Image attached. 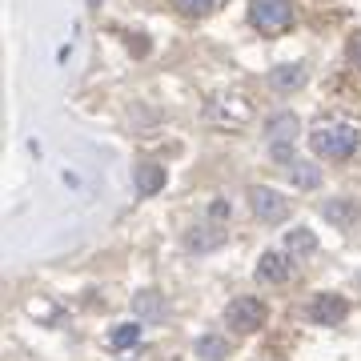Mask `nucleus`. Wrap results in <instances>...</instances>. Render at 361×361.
Wrapping results in <instances>:
<instances>
[{
  "mask_svg": "<svg viewBox=\"0 0 361 361\" xmlns=\"http://www.w3.org/2000/svg\"><path fill=\"white\" fill-rule=\"evenodd\" d=\"M313 157H329V161H349L361 149V129L349 121H325L310 133Z\"/></svg>",
  "mask_w": 361,
  "mask_h": 361,
  "instance_id": "obj_1",
  "label": "nucleus"
},
{
  "mask_svg": "<svg viewBox=\"0 0 361 361\" xmlns=\"http://www.w3.org/2000/svg\"><path fill=\"white\" fill-rule=\"evenodd\" d=\"M249 25L265 37L289 32L297 25V4L293 0H249Z\"/></svg>",
  "mask_w": 361,
  "mask_h": 361,
  "instance_id": "obj_2",
  "label": "nucleus"
},
{
  "mask_svg": "<svg viewBox=\"0 0 361 361\" xmlns=\"http://www.w3.org/2000/svg\"><path fill=\"white\" fill-rule=\"evenodd\" d=\"M297 133H301V121L297 113H273L269 125H265V145H269V157L277 165H293V145H297Z\"/></svg>",
  "mask_w": 361,
  "mask_h": 361,
  "instance_id": "obj_3",
  "label": "nucleus"
},
{
  "mask_svg": "<svg viewBox=\"0 0 361 361\" xmlns=\"http://www.w3.org/2000/svg\"><path fill=\"white\" fill-rule=\"evenodd\" d=\"M265 317H269V310L257 297H233L229 305H225V322H229L233 334H257L261 325H265Z\"/></svg>",
  "mask_w": 361,
  "mask_h": 361,
  "instance_id": "obj_4",
  "label": "nucleus"
},
{
  "mask_svg": "<svg viewBox=\"0 0 361 361\" xmlns=\"http://www.w3.org/2000/svg\"><path fill=\"white\" fill-rule=\"evenodd\" d=\"M249 205H253L257 221H265V225H281V221H289V213H293L289 197L277 193V189H269V185H257V189H249Z\"/></svg>",
  "mask_w": 361,
  "mask_h": 361,
  "instance_id": "obj_5",
  "label": "nucleus"
},
{
  "mask_svg": "<svg viewBox=\"0 0 361 361\" xmlns=\"http://www.w3.org/2000/svg\"><path fill=\"white\" fill-rule=\"evenodd\" d=\"M305 317H310L313 325H341L349 317V301L341 293H317L305 305Z\"/></svg>",
  "mask_w": 361,
  "mask_h": 361,
  "instance_id": "obj_6",
  "label": "nucleus"
},
{
  "mask_svg": "<svg viewBox=\"0 0 361 361\" xmlns=\"http://www.w3.org/2000/svg\"><path fill=\"white\" fill-rule=\"evenodd\" d=\"M229 229L225 225H213V221H197L193 229H185V249L189 253H213L217 245H225Z\"/></svg>",
  "mask_w": 361,
  "mask_h": 361,
  "instance_id": "obj_7",
  "label": "nucleus"
},
{
  "mask_svg": "<svg viewBox=\"0 0 361 361\" xmlns=\"http://www.w3.org/2000/svg\"><path fill=\"white\" fill-rule=\"evenodd\" d=\"M293 277V257L281 253V249H269V253H261L257 261V281L261 285H285Z\"/></svg>",
  "mask_w": 361,
  "mask_h": 361,
  "instance_id": "obj_8",
  "label": "nucleus"
},
{
  "mask_svg": "<svg viewBox=\"0 0 361 361\" xmlns=\"http://www.w3.org/2000/svg\"><path fill=\"white\" fill-rule=\"evenodd\" d=\"M133 313L141 317V322H165L169 317V301L161 289H137L133 293Z\"/></svg>",
  "mask_w": 361,
  "mask_h": 361,
  "instance_id": "obj_9",
  "label": "nucleus"
},
{
  "mask_svg": "<svg viewBox=\"0 0 361 361\" xmlns=\"http://www.w3.org/2000/svg\"><path fill=\"white\" fill-rule=\"evenodd\" d=\"M322 217L334 221L337 229H349V225H357V217H361V201L357 197H329L322 205Z\"/></svg>",
  "mask_w": 361,
  "mask_h": 361,
  "instance_id": "obj_10",
  "label": "nucleus"
},
{
  "mask_svg": "<svg viewBox=\"0 0 361 361\" xmlns=\"http://www.w3.org/2000/svg\"><path fill=\"white\" fill-rule=\"evenodd\" d=\"M305 77H310V68L301 65V61H293V65H277L269 73V89L277 92V97H289V92H297L301 85H305Z\"/></svg>",
  "mask_w": 361,
  "mask_h": 361,
  "instance_id": "obj_11",
  "label": "nucleus"
},
{
  "mask_svg": "<svg viewBox=\"0 0 361 361\" xmlns=\"http://www.w3.org/2000/svg\"><path fill=\"white\" fill-rule=\"evenodd\" d=\"M133 177H137V193L141 197H157L165 189V165H157V161H141L133 169Z\"/></svg>",
  "mask_w": 361,
  "mask_h": 361,
  "instance_id": "obj_12",
  "label": "nucleus"
},
{
  "mask_svg": "<svg viewBox=\"0 0 361 361\" xmlns=\"http://www.w3.org/2000/svg\"><path fill=\"white\" fill-rule=\"evenodd\" d=\"M285 173H289V180H293V189H317V185H322V169H317V161H293Z\"/></svg>",
  "mask_w": 361,
  "mask_h": 361,
  "instance_id": "obj_13",
  "label": "nucleus"
},
{
  "mask_svg": "<svg viewBox=\"0 0 361 361\" xmlns=\"http://www.w3.org/2000/svg\"><path fill=\"white\" fill-rule=\"evenodd\" d=\"M109 345H113L116 353H129V349H137V345H141V325H137V322L113 325V334H109Z\"/></svg>",
  "mask_w": 361,
  "mask_h": 361,
  "instance_id": "obj_14",
  "label": "nucleus"
},
{
  "mask_svg": "<svg viewBox=\"0 0 361 361\" xmlns=\"http://www.w3.org/2000/svg\"><path fill=\"white\" fill-rule=\"evenodd\" d=\"M197 357L201 361H225L229 357V341H225V337L221 334H205V337H197Z\"/></svg>",
  "mask_w": 361,
  "mask_h": 361,
  "instance_id": "obj_15",
  "label": "nucleus"
},
{
  "mask_svg": "<svg viewBox=\"0 0 361 361\" xmlns=\"http://www.w3.org/2000/svg\"><path fill=\"white\" fill-rule=\"evenodd\" d=\"M285 249H289V253H301V257H310V253H317V237H313V229L297 225V229L285 233Z\"/></svg>",
  "mask_w": 361,
  "mask_h": 361,
  "instance_id": "obj_16",
  "label": "nucleus"
},
{
  "mask_svg": "<svg viewBox=\"0 0 361 361\" xmlns=\"http://www.w3.org/2000/svg\"><path fill=\"white\" fill-rule=\"evenodd\" d=\"M225 0H173V8H177L180 16H209L217 13Z\"/></svg>",
  "mask_w": 361,
  "mask_h": 361,
  "instance_id": "obj_17",
  "label": "nucleus"
},
{
  "mask_svg": "<svg viewBox=\"0 0 361 361\" xmlns=\"http://www.w3.org/2000/svg\"><path fill=\"white\" fill-rule=\"evenodd\" d=\"M229 217H233V205L225 201V197H217V201L209 205V217L205 221H213V225H225V229H229Z\"/></svg>",
  "mask_w": 361,
  "mask_h": 361,
  "instance_id": "obj_18",
  "label": "nucleus"
},
{
  "mask_svg": "<svg viewBox=\"0 0 361 361\" xmlns=\"http://www.w3.org/2000/svg\"><path fill=\"white\" fill-rule=\"evenodd\" d=\"M345 56H349V65L353 68H361V28L345 40Z\"/></svg>",
  "mask_w": 361,
  "mask_h": 361,
  "instance_id": "obj_19",
  "label": "nucleus"
},
{
  "mask_svg": "<svg viewBox=\"0 0 361 361\" xmlns=\"http://www.w3.org/2000/svg\"><path fill=\"white\" fill-rule=\"evenodd\" d=\"M101 4H104V0H89V8H101Z\"/></svg>",
  "mask_w": 361,
  "mask_h": 361,
  "instance_id": "obj_20",
  "label": "nucleus"
}]
</instances>
